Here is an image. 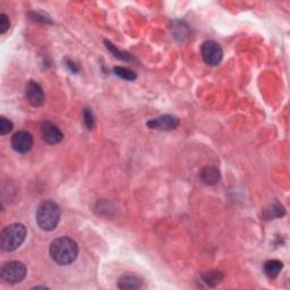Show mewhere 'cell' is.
<instances>
[{"label":"cell","mask_w":290,"mask_h":290,"mask_svg":"<svg viewBox=\"0 0 290 290\" xmlns=\"http://www.w3.org/2000/svg\"><path fill=\"white\" fill-rule=\"evenodd\" d=\"M78 255V246L75 240L60 237L53 240L50 245V256L58 265H70Z\"/></svg>","instance_id":"cell-1"},{"label":"cell","mask_w":290,"mask_h":290,"mask_svg":"<svg viewBox=\"0 0 290 290\" xmlns=\"http://www.w3.org/2000/svg\"><path fill=\"white\" fill-rule=\"evenodd\" d=\"M201 179L207 185H216L220 181V171L217 167L209 166L201 171Z\"/></svg>","instance_id":"cell-10"},{"label":"cell","mask_w":290,"mask_h":290,"mask_svg":"<svg viewBox=\"0 0 290 290\" xmlns=\"http://www.w3.org/2000/svg\"><path fill=\"white\" fill-rule=\"evenodd\" d=\"M269 211V215H268V217L269 218H279V217H282L285 215V210H284V208L281 207V205H272V210L271 209H269L268 210Z\"/></svg>","instance_id":"cell-18"},{"label":"cell","mask_w":290,"mask_h":290,"mask_svg":"<svg viewBox=\"0 0 290 290\" xmlns=\"http://www.w3.org/2000/svg\"><path fill=\"white\" fill-rule=\"evenodd\" d=\"M282 263L278 259H270L264 264V273L265 276L270 278V279H274V278L278 277V274L280 273L282 269Z\"/></svg>","instance_id":"cell-12"},{"label":"cell","mask_w":290,"mask_h":290,"mask_svg":"<svg viewBox=\"0 0 290 290\" xmlns=\"http://www.w3.org/2000/svg\"><path fill=\"white\" fill-rule=\"evenodd\" d=\"M41 135L45 143L51 145L60 143L64 139V134L62 131L55 124L50 123V121H45V123L42 124Z\"/></svg>","instance_id":"cell-8"},{"label":"cell","mask_w":290,"mask_h":290,"mask_svg":"<svg viewBox=\"0 0 290 290\" xmlns=\"http://www.w3.org/2000/svg\"><path fill=\"white\" fill-rule=\"evenodd\" d=\"M106 44H107V48H108V50L111 51L112 55L114 57H116V58L124 59V60H129V59H131V56H129L128 53L123 52V51H120V50H117V48L114 47V45L111 43V42L106 41Z\"/></svg>","instance_id":"cell-15"},{"label":"cell","mask_w":290,"mask_h":290,"mask_svg":"<svg viewBox=\"0 0 290 290\" xmlns=\"http://www.w3.org/2000/svg\"><path fill=\"white\" fill-rule=\"evenodd\" d=\"M33 146V136L29 132L20 131L11 136V147L17 153H28Z\"/></svg>","instance_id":"cell-6"},{"label":"cell","mask_w":290,"mask_h":290,"mask_svg":"<svg viewBox=\"0 0 290 290\" xmlns=\"http://www.w3.org/2000/svg\"><path fill=\"white\" fill-rule=\"evenodd\" d=\"M26 228L22 223H13L2 229L0 234V246L5 252L16 251L26 238Z\"/></svg>","instance_id":"cell-3"},{"label":"cell","mask_w":290,"mask_h":290,"mask_svg":"<svg viewBox=\"0 0 290 290\" xmlns=\"http://www.w3.org/2000/svg\"><path fill=\"white\" fill-rule=\"evenodd\" d=\"M142 287V280L135 276H124L118 281V288L120 289H139Z\"/></svg>","instance_id":"cell-11"},{"label":"cell","mask_w":290,"mask_h":290,"mask_svg":"<svg viewBox=\"0 0 290 290\" xmlns=\"http://www.w3.org/2000/svg\"><path fill=\"white\" fill-rule=\"evenodd\" d=\"M36 223L44 231H51L58 226L60 220V209L52 201H44L39 205L36 215Z\"/></svg>","instance_id":"cell-2"},{"label":"cell","mask_w":290,"mask_h":290,"mask_svg":"<svg viewBox=\"0 0 290 290\" xmlns=\"http://www.w3.org/2000/svg\"><path fill=\"white\" fill-rule=\"evenodd\" d=\"M13 123L9 119H7L5 117L0 118V134L1 135H6L8 134L9 132H11L13 129Z\"/></svg>","instance_id":"cell-16"},{"label":"cell","mask_w":290,"mask_h":290,"mask_svg":"<svg viewBox=\"0 0 290 290\" xmlns=\"http://www.w3.org/2000/svg\"><path fill=\"white\" fill-rule=\"evenodd\" d=\"M25 97L26 100L32 107H41L44 102V93L39 83L30 81L26 85L25 89Z\"/></svg>","instance_id":"cell-7"},{"label":"cell","mask_w":290,"mask_h":290,"mask_svg":"<svg viewBox=\"0 0 290 290\" xmlns=\"http://www.w3.org/2000/svg\"><path fill=\"white\" fill-rule=\"evenodd\" d=\"M179 125V120L177 117L165 114V116L158 117L155 119L147 121V126L153 129H160V131H173L176 129Z\"/></svg>","instance_id":"cell-9"},{"label":"cell","mask_w":290,"mask_h":290,"mask_svg":"<svg viewBox=\"0 0 290 290\" xmlns=\"http://www.w3.org/2000/svg\"><path fill=\"white\" fill-rule=\"evenodd\" d=\"M26 272H28V269L22 262L11 261L2 265L1 271H0V276H1V279L3 281L14 285L20 284V282L24 280Z\"/></svg>","instance_id":"cell-4"},{"label":"cell","mask_w":290,"mask_h":290,"mask_svg":"<svg viewBox=\"0 0 290 290\" xmlns=\"http://www.w3.org/2000/svg\"><path fill=\"white\" fill-rule=\"evenodd\" d=\"M83 117H84V123H85L86 127L89 129L93 128V126H94V116H93L92 110L89 109V108L84 109Z\"/></svg>","instance_id":"cell-17"},{"label":"cell","mask_w":290,"mask_h":290,"mask_svg":"<svg viewBox=\"0 0 290 290\" xmlns=\"http://www.w3.org/2000/svg\"><path fill=\"white\" fill-rule=\"evenodd\" d=\"M9 25H10V23H9L8 17H7L5 14L0 15V33L3 34L8 31Z\"/></svg>","instance_id":"cell-19"},{"label":"cell","mask_w":290,"mask_h":290,"mask_svg":"<svg viewBox=\"0 0 290 290\" xmlns=\"http://www.w3.org/2000/svg\"><path fill=\"white\" fill-rule=\"evenodd\" d=\"M202 282H204L208 287H215L218 284H220L221 280L223 279V274L220 271H210L205 272L201 276Z\"/></svg>","instance_id":"cell-13"},{"label":"cell","mask_w":290,"mask_h":290,"mask_svg":"<svg viewBox=\"0 0 290 290\" xmlns=\"http://www.w3.org/2000/svg\"><path fill=\"white\" fill-rule=\"evenodd\" d=\"M201 55L205 64L209 65V66H217L222 60L223 51L219 43H217L213 40H208L202 44Z\"/></svg>","instance_id":"cell-5"},{"label":"cell","mask_w":290,"mask_h":290,"mask_svg":"<svg viewBox=\"0 0 290 290\" xmlns=\"http://www.w3.org/2000/svg\"><path fill=\"white\" fill-rule=\"evenodd\" d=\"M114 74L117 76H119L123 79H126V81H135L136 79V74L132 70L129 68H125V67H114L113 68Z\"/></svg>","instance_id":"cell-14"}]
</instances>
